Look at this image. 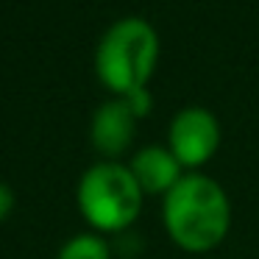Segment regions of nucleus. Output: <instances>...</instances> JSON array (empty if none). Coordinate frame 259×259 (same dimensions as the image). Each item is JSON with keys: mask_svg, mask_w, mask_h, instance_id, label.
<instances>
[{"mask_svg": "<svg viewBox=\"0 0 259 259\" xmlns=\"http://www.w3.org/2000/svg\"><path fill=\"white\" fill-rule=\"evenodd\" d=\"M162 220L170 240L190 253L218 248L231 229V201L214 179L184 173V179L164 195Z\"/></svg>", "mask_w": 259, "mask_h": 259, "instance_id": "1", "label": "nucleus"}, {"mask_svg": "<svg viewBox=\"0 0 259 259\" xmlns=\"http://www.w3.org/2000/svg\"><path fill=\"white\" fill-rule=\"evenodd\" d=\"M159 34L142 17H125L109 25L95 51V73L117 98L145 90L159 64Z\"/></svg>", "mask_w": 259, "mask_h": 259, "instance_id": "2", "label": "nucleus"}, {"mask_svg": "<svg viewBox=\"0 0 259 259\" xmlns=\"http://www.w3.org/2000/svg\"><path fill=\"white\" fill-rule=\"evenodd\" d=\"M142 195L128 164L98 162L81 176L75 201L95 231H125L140 218Z\"/></svg>", "mask_w": 259, "mask_h": 259, "instance_id": "3", "label": "nucleus"}, {"mask_svg": "<svg viewBox=\"0 0 259 259\" xmlns=\"http://www.w3.org/2000/svg\"><path fill=\"white\" fill-rule=\"evenodd\" d=\"M220 145V123L209 109L187 106L176 112L167 131V148L181 162L184 170H195L206 164L218 153Z\"/></svg>", "mask_w": 259, "mask_h": 259, "instance_id": "4", "label": "nucleus"}, {"mask_svg": "<svg viewBox=\"0 0 259 259\" xmlns=\"http://www.w3.org/2000/svg\"><path fill=\"white\" fill-rule=\"evenodd\" d=\"M137 120L140 117L131 112L125 98H112V101L101 103L98 112L92 114V125H90V137H92L95 151L109 159H117L120 153H125L128 145L134 142Z\"/></svg>", "mask_w": 259, "mask_h": 259, "instance_id": "5", "label": "nucleus"}, {"mask_svg": "<svg viewBox=\"0 0 259 259\" xmlns=\"http://www.w3.org/2000/svg\"><path fill=\"white\" fill-rule=\"evenodd\" d=\"M128 170L134 173L137 184L145 195H167L181 179H184V167L173 156L170 148L162 145H145L134 153Z\"/></svg>", "mask_w": 259, "mask_h": 259, "instance_id": "6", "label": "nucleus"}, {"mask_svg": "<svg viewBox=\"0 0 259 259\" xmlns=\"http://www.w3.org/2000/svg\"><path fill=\"white\" fill-rule=\"evenodd\" d=\"M56 259H112L106 240L98 234H78L62 245Z\"/></svg>", "mask_w": 259, "mask_h": 259, "instance_id": "7", "label": "nucleus"}, {"mask_svg": "<svg viewBox=\"0 0 259 259\" xmlns=\"http://www.w3.org/2000/svg\"><path fill=\"white\" fill-rule=\"evenodd\" d=\"M125 103L131 106V112L137 114V117H148L151 114V106H153V101H151V92H148V87L145 90H137V92H131V95H125Z\"/></svg>", "mask_w": 259, "mask_h": 259, "instance_id": "8", "label": "nucleus"}, {"mask_svg": "<svg viewBox=\"0 0 259 259\" xmlns=\"http://www.w3.org/2000/svg\"><path fill=\"white\" fill-rule=\"evenodd\" d=\"M12 209H14V192L9 184L0 181V220H6L12 214Z\"/></svg>", "mask_w": 259, "mask_h": 259, "instance_id": "9", "label": "nucleus"}]
</instances>
